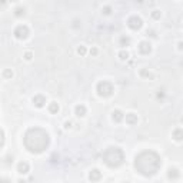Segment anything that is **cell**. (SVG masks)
<instances>
[{
    "mask_svg": "<svg viewBox=\"0 0 183 183\" xmlns=\"http://www.w3.org/2000/svg\"><path fill=\"white\" fill-rule=\"evenodd\" d=\"M162 168V159L160 156L153 152V150H145L140 152L136 159H134V169L139 172L140 175L146 176H153L159 172Z\"/></svg>",
    "mask_w": 183,
    "mask_h": 183,
    "instance_id": "6da1fadb",
    "label": "cell"
},
{
    "mask_svg": "<svg viewBox=\"0 0 183 183\" xmlns=\"http://www.w3.org/2000/svg\"><path fill=\"white\" fill-rule=\"evenodd\" d=\"M24 146L32 153H43L50 145V136L42 127H32L24 134Z\"/></svg>",
    "mask_w": 183,
    "mask_h": 183,
    "instance_id": "7a4b0ae2",
    "label": "cell"
},
{
    "mask_svg": "<svg viewBox=\"0 0 183 183\" xmlns=\"http://www.w3.org/2000/svg\"><path fill=\"white\" fill-rule=\"evenodd\" d=\"M102 159L106 166H109V168H119L125 162V153H123V150L120 147L110 146L103 152Z\"/></svg>",
    "mask_w": 183,
    "mask_h": 183,
    "instance_id": "3957f363",
    "label": "cell"
},
{
    "mask_svg": "<svg viewBox=\"0 0 183 183\" xmlns=\"http://www.w3.org/2000/svg\"><path fill=\"white\" fill-rule=\"evenodd\" d=\"M96 92H97V95L100 96V97H110V96L113 95V92H115V87H113V85L110 82L102 80L97 83Z\"/></svg>",
    "mask_w": 183,
    "mask_h": 183,
    "instance_id": "277c9868",
    "label": "cell"
},
{
    "mask_svg": "<svg viewBox=\"0 0 183 183\" xmlns=\"http://www.w3.org/2000/svg\"><path fill=\"white\" fill-rule=\"evenodd\" d=\"M13 35H15L16 39L24 40V39H27V36H29V27L24 26V24H19V26H16Z\"/></svg>",
    "mask_w": 183,
    "mask_h": 183,
    "instance_id": "5b68a950",
    "label": "cell"
},
{
    "mask_svg": "<svg viewBox=\"0 0 183 183\" xmlns=\"http://www.w3.org/2000/svg\"><path fill=\"white\" fill-rule=\"evenodd\" d=\"M126 23H127V27L132 30H139L143 26V20L140 19L139 16H130Z\"/></svg>",
    "mask_w": 183,
    "mask_h": 183,
    "instance_id": "8992f818",
    "label": "cell"
},
{
    "mask_svg": "<svg viewBox=\"0 0 183 183\" xmlns=\"http://www.w3.org/2000/svg\"><path fill=\"white\" fill-rule=\"evenodd\" d=\"M137 50H139L140 54L147 56V54L152 53V44L149 43V42H140L139 46H137Z\"/></svg>",
    "mask_w": 183,
    "mask_h": 183,
    "instance_id": "52a82bcc",
    "label": "cell"
},
{
    "mask_svg": "<svg viewBox=\"0 0 183 183\" xmlns=\"http://www.w3.org/2000/svg\"><path fill=\"white\" fill-rule=\"evenodd\" d=\"M112 119H113V122H115V123H120L122 120H125V113H123L120 109L113 110V113H112Z\"/></svg>",
    "mask_w": 183,
    "mask_h": 183,
    "instance_id": "ba28073f",
    "label": "cell"
},
{
    "mask_svg": "<svg viewBox=\"0 0 183 183\" xmlns=\"http://www.w3.org/2000/svg\"><path fill=\"white\" fill-rule=\"evenodd\" d=\"M100 179H102V172H100L99 169L90 170V173H89V180H90V182H99Z\"/></svg>",
    "mask_w": 183,
    "mask_h": 183,
    "instance_id": "9c48e42d",
    "label": "cell"
},
{
    "mask_svg": "<svg viewBox=\"0 0 183 183\" xmlns=\"http://www.w3.org/2000/svg\"><path fill=\"white\" fill-rule=\"evenodd\" d=\"M33 104L36 107H43L44 104H46V97L43 95H36L33 97Z\"/></svg>",
    "mask_w": 183,
    "mask_h": 183,
    "instance_id": "30bf717a",
    "label": "cell"
},
{
    "mask_svg": "<svg viewBox=\"0 0 183 183\" xmlns=\"http://www.w3.org/2000/svg\"><path fill=\"white\" fill-rule=\"evenodd\" d=\"M30 170V165L27 162H20L19 165H17V172L20 173V175H26V173H29Z\"/></svg>",
    "mask_w": 183,
    "mask_h": 183,
    "instance_id": "8fae6325",
    "label": "cell"
},
{
    "mask_svg": "<svg viewBox=\"0 0 183 183\" xmlns=\"http://www.w3.org/2000/svg\"><path fill=\"white\" fill-rule=\"evenodd\" d=\"M86 113H87V109H86V106H85V104H82V103L80 104H77V106L74 107V115H76L77 117H83Z\"/></svg>",
    "mask_w": 183,
    "mask_h": 183,
    "instance_id": "7c38bea8",
    "label": "cell"
},
{
    "mask_svg": "<svg viewBox=\"0 0 183 183\" xmlns=\"http://www.w3.org/2000/svg\"><path fill=\"white\" fill-rule=\"evenodd\" d=\"M168 177L170 180H176V179H179L180 177V172H179V169L176 168H172L168 170Z\"/></svg>",
    "mask_w": 183,
    "mask_h": 183,
    "instance_id": "4fadbf2b",
    "label": "cell"
},
{
    "mask_svg": "<svg viewBox=\"0 0 183 183\" xmlns=\"http://www.w3.org/2000/svg\"><path fill=\"white\" fill-rule=\"evenodd\" d=\"M125 119H126V123L130 125V126L137 123V115H134V113H127V115L125 116Z\"/></svg>",
    "mask_w": 183,
    "mask_h": 183,
    "instance_id": "5bb4252c",
    "label": "cell"
},
{
    "mask_svg": "<svg viewBox=\"0 0 183 183\" xmlns=\"http://www.w3.org/2000/svg\"><path fill=\"white\" fill-rule=\"evenodd\" d=\"M173 139H175L176 142H180V140L183 139V129L182 127H177V129L173 130Z\"/></svg>",
    "mask_w": 183,
    "mask_h": 183,
    "instance_id": "9a60e30c",
    "label": "cell"
},
{
    "mask_svg": "<svg viewBox=\"0 0 183 183\" xmlns=\"http://www.w3.org/2000/svg\"><path fill=\"white\" fill-rule=\"evenodd\" d=\"M119 44L122 46V47H127L129 44H130V37L129 36H120V39H119Z\"/></svg>",
    "mask_w": 183,
    "mask_h": 183,
    "instance_id": "2e32d148",
    "label": "cell"
},
{
    "mask_svg": "<svg viewBox=\"0 0 183 183\" xmlns=\"http://www.w3.org/2000/svg\"><path fill=\"white\" fill-rule=\"evenodd\" d=\"M59 110H60V106H59V103H57V102H51V103H49V112H50V113L56 115Z\"/></svg>",
    "mask_w": 183,
    "mask_h": 183,
    "instance_id": "e0dca14e",
    "label": "cell"
},
{
    "mask_svg": "<svg viewBox=\"0 0 183 183\" xmlns=\"http://www.w3.org/2000/svg\"><path fill=\"white\" fill-rule=\"evenodd\" d=\"M26 15V9L24 7H16L15 9V16L16 17H23Z\"/></svg>",
    "mask_w": 183,
    "mask_h": 183,
    "instance_id": "ac0fdd59",
    "label": "cell"
},
{
    "mask_svg": "<svg viewBox=\"0 0 183 183\" xmlns=\"http://www.w3.org/2000/svg\"><path fill=\"white\" fill-rule=\"evenodd\" d=\"M140 76H142V77H146V79H153V74L150 73L147 69H142V70H140Z\"/></svg>",
    "mask_w": 183,
    "mask_h": 183,
    "instance_id": "d6986e66",
    "label": "cell"
},
{
    "mask_svg": "<svg viewBox=\"0 0 183 183\" xmlns=\"http://www.w3.org/2000/svg\"><path fill=\"white\" fill-rule=\"evenodd\" d=\"M3 77H4V79H12V77H13L12 69H4V70H3Z\"/></svg>",
    "mask_w": 183,
    "mask_h": 183,
    "instance_id": "ffe728a7",
    "label": "cell"
},
{
    "mask_svg": "<svg viewBox=\"0 0 183 183\" xmlns=\"http://www.w3.org/2000/svg\"><path fill=\"white\" fill-rule=\"evenodd\" d=\"M119 59H120V60H127V59H129V51L120 50L119 51Z\"/></svg>",
    "mask_w": 183,
    "mask_h": 183,
    "instance_id": "44dd1931",
    "label": "cell"
},
{
    "mask_svg": "<svg viewBox=\"0 0 183 183\" xmlns=\"http://www.w3.org/2000/svg\"><path fill=\"white\" fill-rule=\"evenodd\" d=\"M86 47H85V46H79V47H77V54H80V56H85V54H86Z\"/></svg>",
    "mask_w": 183,
    "mask_h": 183,
    "instance_id": "7402d4cb",
    "label": "cell"
},
{
    "mask_svg": "<svg viewBox=\"0 0 183 183\" xmlns=\"http://www.w3.org/2000/svg\"><path fill=\"white\" fill-rule=\"evenodd\" d=\"M160 16H162V13L159 12V10H153L152 12V17H153L154 20H157V19H160Z\"/></svg>",
    "mask_w": 183,
    "mask_h": 183,
    "instance_id": "603a6c76",
    "label": "cell"
},
{
    "mask_svg": "<svg viewBox=\"0 0 183 183\" xmlns=\"http://www.w3.org/2000/svg\"><path fill=\"white\" fill-rule=\"evenodd\" d=\"M102 13L103 15H110V13H112V7H110V6H104V7L102 9Z\"/></svg>",
    "mask_w": 183,
    "mask_h": 183,
    "instance_id": "cb8c5ba5",
    "label": "cell"
},
{
    "mask_svg": "<svg viewBox=\"0 0 183 183\" xmlns=\"http://www.w3.org/2000/svg\"><path fill=\"white\" fill-rule=\"evenodd\" d=\"M4 145V132L0 129V147Z\"/></svg>",
    "mask_w": 183,
    "mask_h": 183,
    "instance_id": "d4e9b609",
    "label": "cell"
},
{
    "mask_svg": "<svg viewBox=\"0 0 183 183\" xmlns=\"http://www.w3.org/2000/svg\"><path fill=\"white\" fill-rule=\"evenodd\" d=\"M23 57L26 59V60H32V57H33V53H32V51H26V53L23 54Z\"/></svg>",
    "mask_w": 183,
    "mask_h": 183,
    "instance_id": "484cf974",
    "label": "cell"
},
{
    "mask_svg": "<svg viewBox=\"0 0 183 183\" xmlns=\"http://www.w3.org/2000/svg\"><path fill=\"white\" fill-rule=\"evenodd\" d=\"M89 51H90V54H92V56H97V53H99V50H97L96 47H92Z\"/></svg>",
    "mask_w": 183,
    "mask_h": 183,
    "instance_id": "4316f807",
    "label": "cell"
},
{
    "mask_svg": "<svg viewBox=\"0 0 183 183\" xmlns=\"http://www.w3.org/2000/svg\"><path fill=\"white\" fill-rule=\"evenodd\" d=\"M0 183H12L9 179H4V177H0Z\"/></svg>",
    "mask_w": 183,
    "mask_h": 183,
    "instance_id": "83f0119b",
    "label": "cell"
},
{
    "mask_svg": "<svg viewBox=\"0 0 183 183\" xmlns=\"http://www.w3.org/2000/svg\"><path fill=\"white\" fill-rule=\"evenodd\" d=\"M65 127H66V129H70V127H72V122H70V120L66 122V123H65Z\"/></svg>",
    "mask_w": 183,
    "mask_h": 183,
    "instance_id": "f1b7e54d",
    "label": "cell"
},
{
    "mask_svg": "<svg viewBox=\"0 0 183 183\" xmlns=\"http://www.w3.org/2000/svg\"><path fill=\"white\" fill-rule=\"evenodd\" d=\"M79 26H80V24H79V20H74V22H73V27H74V29H77Z\"/></svg>",
    "mask_w": 183,
    "mask_h": 183,
    "instance_id": "f546056e",
    "label": "cell"
},
{
    "mask_svg": "<svg viewBox=\"0 0 183 183\" xmlns=\"http://www.w3.org/2000/svg\"><path fill=\"white\" fill-rule=\"evenodd\" d=\"M147 35H149V36H152V37H154V36H156V35H154V32H153V30H147Z\"/></svg>",
    "mask_w": 183,
    "mask_h": 183,
    "instance_id": "4dcf8cb0",
    "label": "cell"
},
{
    "mask_svg": "<svg viewBox=\"0 0 183 183\" xmlns=\"http://www.w3.org/2000/svg\"><path fill=\"white\" fill-rule=\"evenodd\" d=\"M163 96H165V93H163V92H160V90H159V93H157V99H160V97H163Z\"/></svg>",
    "mask_w": 183,
    "mask_h": 183,
    "instance_id": "1f68e13d",
    "label": "cell"
},
{
    "mask_svg": "<svg viewBox=\"0 0 183 183\" xmlns=\"http://www.w3.org/2000/svg\"><path fill=\"white\" fill-rule=\"evenodd\" d=\"M177 49H179V50H182V42H179V44H177Z\"/></svg>",
    "mask_w": 183,
    "mask_h": 183,
    "instance_id": "d6a6232c",
    "label": "cell"
},
{
    "mask_svg": "<svg viewBox=\"0 0 183 183\" xmlns=\"http://www.w3.org/2000/svg\"><path fill=\"white\" fill-rule=\"evenodd\" d=\"M19 183H26V182L24 180H19Z\"/></svg>",
    "mask_w": 183,
    "mask_h": 183,
    "instance_id": "836d02e7",
    "label": "cell"
},
{
    "mask_svg": "<svg viewBox=\"0 0 183 183\" xmlns=\"http://www.w3.org/2000/svg\"><path fill=\"white\" fill-rule=\"evenodd\" d=\"M125 183H129V182H125Z\"/></svg>",
    "mask_w": 183,
    "mask_h": 183,
    "instance_id": "e575fe53",
    "label": "cell"
}]
</instances>
